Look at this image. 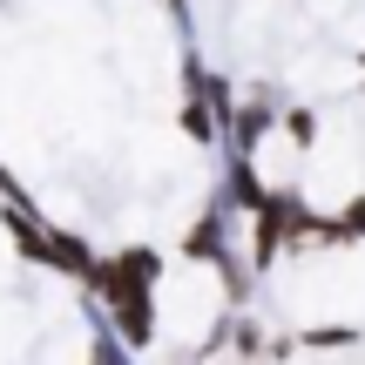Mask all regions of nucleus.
<instances>
[{"instance_id":"nucleus-1","label":"nucleus","mask_w":365,"mask_h":365,"mask_svg":"<svg viewBox=\"0 0 365 365\" xmlns=\"http://www.w3.org/2000/svg\"><path fill=\"white\" fill-rule=\"evenodd\" d=\"M156 284H163V250L156 244H122V250H108V257H95L81 298H95L108 312V325L122 331L129 352H149V345L163 339Z\"/></svg>"},{"instance_id":"nucleus-2","label":"nucleus","mask_w":365,"mask_h":365,"mask_svg":"<svg viewBox=\"0 0 365 365\" xmlns=\"http://www.w3.org/2000/svg\"><path fill=\"white\" fill-rule=\"evenodd\" d=\"M250 271H277V257L284 250H298V244H312L318 237V210L304 203L291 182H271V196H264V210H250Z\"/></svg>"},{"instance_id":"nucleus-3","label":"nucleus","mask_w":365,"mask_h":365,"mask_svg":"<svg viewBox=\"0 0 365 365\" xmlns=\"http://www.w3.org/2000/svg\"><path fill=\"white\" fill-rule=\"evenodd\" d=\"M277 122H284V102H277L271 81H257L250 95H237V122H230V143H223V149H237V156H257V149L277 135Z\"/></svg>"},{"instance_id":"nucleus-4","label":"nucleus","mask_w":365,"mask_h":365,"mask_svg":"<svg viewBox=\"0 0 365 365\" xmlns=\"http://www.w3.org/2000/svg\"><path fill=\"white\" fill-rule=\"evenodd\" d=\"M264 196H271V176L257 170V156H237V149H223V182H217V203H230L237 217H250V210H264Z\"/></svg>"},{"instance_id":"nucleus-5","label":"nucleus","mask_w":365,"mask_h":365,"mask_svg":"<svg viewBox=\"0 0 365 365\" xmlns=\"http://www.w3.org/2000/svg\"><path fill=\"white\" fill-rule=\"evenodd\" d=\"M95 257H102V250H95L81 230H61V223H54V244H48V271H54V277H68V284H88Z\"/></svg>"},{"instance_id":"nucleus-6","label":"nucleus","mask_w":365,"mask_h":365,"mask_svg":"<svg viewBox=\"0 0 365 365\" xmlns=\"http://www.w3.org/2000/svg\"><path fill=\"white\" fill-rule=\"evenodd\" d=\"M88 365H135V352L122 345V331L108 325V312L88 298Z\"/></svg>"},{"instance_id":"nucleus-7","label":"nucleus","mask_w":365,"mask_h":365,"mask_svg":"<svg viewBox=\"0 0 365 365\" xmlns=\"http://www.w3.org/2000/svg\"><path fill=\"white\" fill-rule=\"evenodd\" d=\"M176 129L190 135L196 149H223V129H217V115H210V102H203V95H182V108H176Z\"/></svg>"},{"instance_id":"nucleus-8","label":"nucleus","mask_w":365,"mask_h":365,"mask_svg":"<svg viewBox=\"0 0 365 365\" xmlns=\"http://www.w3.org/2000/svg\"><path fill=\"white\" fill-rule=\"evenodd\" d=\"M291 345H304V352H345V345H359V325H304Z\"/></svg>"},{"instance_id":"nucleus-9","label":"nucleus","mask_w":365,"mask_h":365,"mask_svg":"<svg viewBox=\"0 0 365 365\" xmlns=\"http://www.w3.org/2000/svg\"><path fill=\"white\" fill-rule=\"evenodd\" d=\"M277 129H284L291 149H318V108H284V122H277Z\"/></svg>"},{"instance_id":"nucleus-10","label":"nucleus","mask_w":365,"mask_h":365,"mask_svg":"<svg viewBox=\"0 0 365 365\" xmlns=\"http://www.w3.org/2000/svg\"><path fill=\"white\" fill-rule=\"evenodd\" d=\"M339 217H345V230H352V244H365V190H359L352 203L339 210Z\"/></svg>"},{"instance_id":"nucleus-11","label":"nucleus","mask_w":365,"mask_h":365,"mask_svg":"<svg viewBox=\"0 0 365 365\" xmlns=\"http://www.w3.org/2000/svg\"><path fill=\"white\" fill-rule=\"evenodd\" d=\"M359 88H365V54H359Z\"/></svg>"}]
</instances>
